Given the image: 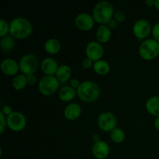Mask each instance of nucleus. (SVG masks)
<instances>
[{
  "instance_id": "3",
  "label": "nucleus",
  "mask_w": 159,
  "mask_h": 159,
  "mask_svg": "<svg viewBox=\"0 0 159 159\" xmlns=\"http://www.w3.org/2000/svg\"><path fill=\"white\" fill-rule=\"evenodd\" d=\"M114 9L110 2L101 1L94 6L93 17L95 22L101 25H106L114 16Z\"/></svg>"
},
{
  "instance_id": "30",
  "label": "nucleus",
  "mask_w": 159,
  "mask_h": 159,
  "mask_svg": "<svg viewBox=\"0 0 159 159\" xmlns=\"http://www.w3.org/2000/svg\"><path fill=\"white\" fill-rule=\"evenodd\" d=\"M1 112L5 115V116H9V115H11L12 113H13V112H12V107H11L10 106H8V105L4 106V107H2V109Z\"/></svg>"
},
{
  "instance_id": "33",
  "label": "nucleus",
  "mask_w": 159,
  "mask_h": 159,
  "mask_svg": "<svg viewBox=\"0 0 159 159\" xmlns=\"http://www.w3.org/2000/svg\"><path fill=\"white\" fill-rule=\"evenodd\" d=\"M80 85H81V82H79V79H71V86L72 87L73 89H75L77 90L78 88H79V87L80 86Z\"/></svg>"
},
{
  "instance_id": "1",
  "label": "nucleus",
  "mask_w": 159,
  "mask_h": 159,
  "mask_svg": "<svg viewBox=\"0 0 159 159\" xmlns=\"http://www.w3.org/2000/svg\"><path fill=\"white\" fill-rule=\"evenodd\" d=\"M32 32V24L26 18L17 17L9 23V34L15 39H26L31 35Z\"/></svg>"
},
{
  "instance_id": "6",
  "label": "nucleus",
  "mask_w": 159,
  "mask_h": 159,
  "mask_svg": "<svg viewBox=\"0 0 159 159\" xmlns=\"http://www.w3.org/2000/svg\"><path fill=\"white\" fill-rule=\"evenodd\" d=\"M60 82L55 76L45 75L38 82V89L42 95L46 96H52L58 89Z\"/></svg>"
},
{
  "instance_id": "34",
  "label": "nucleus",
  "mask_w": 159,
  "mask_h": 159,
  "mask_svg": "<svg viewBox=\"0 0 159 159\" xmlns=\"http://www.w3.org/2000/svg\"><path fill=\"white\" fill-rule=\"evenodd\" d=\"M93 141H94L95 143L99 142V141H102V140H101V138H100V136H99V134H96L93 135Z\"/></svg>"
},
{
  "instance_id": "4",
  "label": "nucleus",
  "mask_w": 159,
  "mask_h": 159,
  "mask_svg": "<svg viewBox=\"0 0 159 159\" xmlns=\"http://www.w3.org/2000/svg\"><path fill=\"white\" fill-rule=\"evenodd\" d=\"M139 54L146 61L156 58L159 55V42L155 39H146L140 45Z\"/></svg>"
},
{
  "instance_id": "29",
  "label": "nucleus",
  "mask_w": 159,
  "mask_h": 159,
  "mask_svg": "<svg viewBox=\"0 0 159 159\" xmlns=\"http://www.w3.org/2000/svg\"><path fill=\"white\" fill-rule=\"evenodd\" d=\"M82 67H83L85 69H90V68H92V67L93 66V61L92 60H90L89 58H88V57H86V58L84 59L83 61H82Z\"/></svg>"
},
{
  "instance_id": "36",
  "label": "nucleus",
  "mask_w": 159,
  "mask_h": 159,
  "mask_svg": "<svg viewBox=\"0 0 159 159\" xmlns=\"http://www.w3.org/2000/svg\"><path fill=\"white\" fill-rule=\"evenodd\" d=\"M155 127L156 130H159V116H158V117L155 119Z\"/></svg>"
},
{
  "instance_id": "25",
  "label": "nucleus",
  "mask_w": 159,
  "mask_h": 159,
  "mask_svg": "<svg viewBox=\"0 0 159 159\" xmlns=\"http://www.w3.org/2000/svg\"><path fill=\"white\" fill-rule=\"evenodd\" d=\"M9 33V24L3 19L0 20V37H2L7 36Z\"/></svg>"
},
{
  "instance_id": "2",
  "label": "nucleus",
  "mask_w": 159,
  "mask_h": 159,
  "mask_svg": "<svg viewBox=\"0 0 159 159\" xmlns=\"http://www.w3.org/2000/svg\"><path fill=\"white\" fill-rule=\"evenodd\" d=\"M77 95L83 102H93L98 99L100 95V89L98 84L92 81H85L81 82L78 88Z\"/></svg>"
},
{
  "instance_id": "10",
  "label": "nucleus",
  "mask_w": 159,
  "mask_h": 159,
  "mask_svg": "<svg viewBox=\"0 0 159 159\" xmlns=\"http://www.w3.org/2000/svg\"><path fill=\"white\" fill-rule=\"evenodd\" d=\"M104 54V48L99 42L91 41L85 48V54L87 57L93 61L101 60Z\"/></svg>"
},
{
  "instance_id": "18",
  "label": "nucleus",
  "mask_w": 159,
  "mask_h": 159,
  "mask_svg": "<svg viewBox=\"0 0 159 159\" xmlns=\"http://www.w3.org/2000/svg\"><path fill=\"white\" fill-rule=\"evenodd\" d=\"M77 91L71 86H64L58 93L59 99L65 102H70L75 97Z\"/></svg>"
},
{
  "instance_id": "8",
  "label": "nucleus",
  "mask_w": 159,
  "mask_h": 159,
  "mask_svg": "<svg viewBox=\"0 0 159 159\" xmlns=\"http://www.w3.org/2000/svg\"><path fill=\"white\" fill-rule=\"evenodd\" d=\"M26 119L24 115L20 112H13L7 116V126L10 130L20 132L26 127Z\"/></svg>"
},
{
  "instance_id": "24",
  "label": "nucleus",
  "mask_w": 159,
  "mask_h": 159,
  "mask_svg": "<svg viewBox=\"0 0 159 159\" xmlns=\"http://www.w3.org/2000/svg\"><path fill=\"white\" fill-rule=\"evenodd\" d=\"M110 138L114 143L120 144V143L124 141L126 138V135L122 129L119 128V127H116L110 132Z\"/></svg>"
},
{
  "instance_id": "31",
  "label": "nucleus",
  "mask_w": 159,
  "mask_h": 159,
  "mask_svg": "<svg viewBox=\"0 0 159 159\" xmlns=\"http://www.w3.org/2000/svg\"><path fill=\"white\" fill-rule=\"evenodd\" d=\"M26 79H27V83L30 85H34L37 83V77L35 75H26Z\"/></svg>"
},
{
  "instance_id": "16",
  "label": "nucleus",
  "mask_w": 159,
  "mask_h": 159,
  "mask_svg": "<svg viewBox=\"0 0 159 159\" xmlns=\"http://www.w3.org/2000/svg\"><path fill=\"white\" fill-rule=\"evenodd\" d=\"M96 38L99 43H107L111 39V30L107 25H100L96 30Z\"/></svg>"
},
{
  "instance_id": "22",
  "label": "nucleus",
  "mask_w": 159,
  "mask_h": 159,
  "mask_svg": "<svg viewBox=\"0 0 159 159\" xmlns=\"http://www.w3.org/2000/svg\"><path fill=\"white\" fill-rule=\"evenodd\" d=\"M15 40L12 36H6V37L1 38L0 40V47L4 53H9L12 51L15 47Z\"/></svg>"
},
{
  "instance_id": "12",
  "label": "nucleus",
  "mask_w": 159,
  "mask_h": 159,
  "mask_svg": "<svg viewBox=\"0 0 159 159\" xmlns=\"http://www.w3.org/2000/svg\"><path fill=\"white\" fill-rule=\"evenodd\" d=\"M92 153L96 159H105L110 155V147L105 141H100L94 143L92 148Z\"/></svg>"
},
{
  "instance_id": "20",
  "label": "nucleus",
  "mask_w": 159,
  "mask_h": 159,
  "mask_svg": "<svg viewBox=\"0 0 159 159\" xmlns=\"http://www.w3.org/2000/svg\"><path fill=\"white\" fill-rule=\"evenodd\" d=\"M61 43L55 38L48 39L44 43V50L50 54H56L60 51Z\"/></svg>"
},
{
  "instance_id": "9",
  "label": "nucleus",
  "mask_w": 159,
  "mask_h": 159,
  "mask_svg": "<svg viewBox=\"0 0 159 159\" xmlns=\"http://www.w3.org/2000/svg\"><path fill=\"white\" fill-rule=\"evenodd\" d=\"M152 31L150 23L144 19L137 20L133 26L134 35L139 40L146 39Z\"/></svg>"
},
{
  "instance_id": "37",
  "label": "nucleus",
  "mask_w": 159,
  "mask_h": 159,
  "mask_svg": "<svg viewBox=\"0 0 159 159\" xmlns=\"http://www.w3.org/2000/svg\"><path fill=\"white\" fill-rule=\"evenodd\" d=\"M155 6L157 9L159 10V0H155Z\"/></svg>"
},
{
  "instance_id": "5",
  "label": "nucleus",
  "mask_w": 159,
  "mask_h": 159,
  "mask_svg": "<svg viewBox=\"0 0 159 159\" xmlns=\"http://www.w3.org/2000/svg\"><path fill=\"white\" fill-rule=\"evenodd\" d=\"M39 59L34 54L23 56L20 61V70L25 75H34L39 68Z\"/></svg>"
},
{
  "instance_id": "28",
  "label": "nucleus",
  "mask_w": 159,
  "mask_h": 159,
  "mask_svg": "<svg viewBox=\"0 0 159 159\" xmlns=\"http://www.w3.org/2000/svg\"><path fill=\"white\" fill-rule=\"evenodd\" d=\"M152 35L154 39L159 42V23H157L152 28Z\"/></svg>"
},
{
  "instance_id": "26",
  "label": "nucleus",
  "mask_w": 159,
  "mask_h": 159,
  "mask_svg": "<svg viewBox=\"0 0 159 159\" xmlns=\"http://www.w3.org/2000/svg\"><path fill=\"white\" fill-rule=\"evenodd\" d=\"M0 134H2L7 125V118L2 112H0Z\"/></svg>"
},
{
  "instance_id": "21",
  "label": "nucleus",
  "mask_w": 159,
  "mask_h": 159,
  "mask_svg": "<svg viewBox=\"0 0 159 159\" xmlns=\"http://www.w3.org/2000/svg\"><path fill=\"white\" fill-rule=\"evenodd\" d=\"M93 69L99 75H106L110 72V67L107 61L99 60L94 62Z\"/></svg>"
},
{
  "instance_id": "27",
  "label": "nucleus",
  "mask_w": 159,
  "mask_h": 159,
  "mask_svg": "<svg viewBox=\"0 0 159 159\" xmlns=\"http://www.w3.org/2000/svg\"><path fill=\"white\" fill-rule=\"evenodd\" d=\"M114 20H116L117 23H123L126 20V16L122 11H117L114 13Z\"/></svg>"
},
{
  "instance_id": "11",
  "label": "nucleus",
  "mask_w": 159,
  "mask_h": 159,
  "mask_svg": "<svg viewBox=\"0 0 159 159\" xmlns=\"http://www.w3.org/2000/svg\"><path fill=\"white\" fill-rule=\"evenodd\" d=\"M76 26L82 31H89L94 26L95 20L93 16L86 12L79 14L75 20Z\"/></svg>"
},
{
  "instance_id": "19",
  "label": "nucleus",
  "mask_w": 159,
  "mask_h": 159,
  "mask_svg": "<svg viewBox=\"0 0 159 159\" xmlns=\"http://www.w3.org/2000/svg\"><path fill=\"white\" fill-rule=\"evenodd\" d=\"M71 75V70L69 66L66 65H63L59 66L55 77L60 82H66L70 79Z\"/></svg>"
},
{
  "instance_id": "17",
  "label": "nucleus",
  "mask_w": 159,
  "mask_h": 159,
  "mask_svg": "<svg viewBox=\"0 0 159 159\" xmlns=\"http://www.w3.org/2000/svg\"><path fill=\"white\" fill-rule=\"evenodd\" d=\"M147 111L152 116H159V96H155L149 98L145 104Z\"/></svg>"
},
{
  "instance_id": "13",
  "label": "nucleus",
  "mask_w": 159,
  "mask_h": 159,
  "mask_svg": "<svg viewBox=\"0 0 159 159\" xmlns=\"http://www.w3.org/2000/svg\"><path fill=\"white\" fill-rule=\"evenodd\" d=\"M59 66L57 61L52 57H46L42 61L40 68L43 73L48 76H54Z\"/></svg>"
},
{
  "instance_id": "15",
  "label": "nucleus",
  "mask_w": 159,
  "mask_h": 159,
  "mask_svg": "<svg viewBox=\"0 0 159 159\" xmlns=\"http://www.w3.org/2000/svg\"><path fill=\"white\" fill-rule=\"evenodd\" d=\"M81 113H82L81 106L76 102L68 104L64 110V115L68 120H75L79 118Z\"/></svg>"
},
{
  "instance_id": "14",
  "label": "nucleus",
  "mask_w": 159,
  "mask_h": 159,
  "mask_svg": "<svg viewBox=\"0 0 159 159\" xmlns=\"http://www.w3.org/2000/svg\"><path fill=\"white\" fill-rule=\"evenodd\" d=\"M1 70L5 75L8 76H13L18 73L20 65L12 58H6L1 63Z\"/></svg>"
},
{
  "instance_id": "35",
  "label": "nucleus",
  "mask_w": 159,
  "mask_h": 159,
  "mask_svg": "<svg viewBox=\"0 0 159 159\" xmlns=\"http://www.w3.org/2000/svg\"><path fill=\"white\" fill-rule=\"evenodd\" d=\"M145 3L148 6H155V0H147Z\"/></svg>"
},
{
  "instance_id": "23",
  "label": "nucleus",
  "mask_w": 159,
  "mask_h": 159,
  "mask_svg": "<svg viewBox=\"0 0 159 159\" xmlns=\"http://www.w3.org/2000/svg\"><path fill=\"white\" fill-rule=\"evenodd\" d=\"M27 79H26V75H17L13 78L12 82V87L15 89L16 90H22L23 89L26 88V85H27Z\"/></svg>"
},
{
  "instance_id": "7",
  "label": "nucleus",
  "mask_w": 159,
  "mask_h": 159,
  "mask_svg": "<svg viewBox=\"0 0 159 159\" xmlns=\"http://www.w3.org/2000/svg\"><path fill=\"white\" fill-rule=\"evenodd\" d=\"M98 126L105 132H111L116 128L117 120L116 116L110 112H103L98 117Z\"/></svg>"
},
{
  "instance_id": "32",
  "label": "nucleus",
  "mask_w": 159,
  "mask_h": 159,
  "mask_svg": "<svg viewBox=\"0 0 159 159\" xmlns=\"http://www.w3.org/2000/svg\"><path fill=\"white\" fill-rule=\"evenodd\" d=\"M106 25H107L110 30H113L117 26V22H116L114 19H111V20H110Z\"/></svg>"
}]
</instances>
